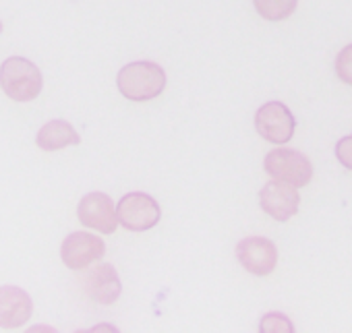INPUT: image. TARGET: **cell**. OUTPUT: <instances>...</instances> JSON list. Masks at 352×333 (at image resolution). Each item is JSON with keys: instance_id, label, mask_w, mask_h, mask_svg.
Listing matches in <instances>:
<instances>
[{"instance_id": "cell-1", "label": "cell", "mask_w": 352, "mask_h": 333, "mask_svg": "<svg viewBox=\"0 0 352 333\" xmlns=\"http://www.w3.org/2000/svg\"><path fill=\"white\" fill-rule=\"evenodd\" d=\"M118 91L131 102H149L166 89V73L160 65L137 60L122 67L116 75Z\"/></svg>"}, {"instance_id": "cell-2", "label": "cell", "mask_w": 352, "mask_h": 333, "mask_svg": "<svg viewBox=\"0 0 352 333\" xmlns=\"http://www.w3.org/2000/svg\"><path fill=\"white\" fill-rule=\"evenodd\" d=\"M44 85L40 69L21 56H11L0 67V87L15 102H32Z\"/></svg>"}, {"instance_id": "cell-3", "label": "cell", "mask_w": 352, "mask_h": 333, "mask_svg": "<svg viewBox=\"0 0 352 333\" xmlns=\"http://www.w3.org/2000/svg\"><path fill=\"white\" fill-rule=\"evenodd\" d=\"M263 168L272 179L294 185L298 189L307 187L313 179L311 159L296 149H272L263 159Z\"/></svg>"}, {"instance_id": "cell-4", "label": "cell", "mask_w": 352, "mask_h": 333, "mask_svg": "<svg viewBox=\"0 0 352 333\" xmlns=\"http://www.w3.org/2000/svg\"><path fill=\"white\" fill-rule=\"evenodd\" d=\"M116 214H118L120 226L131 232L151 230L162 218V209H160L157 201L147 193L124 195L116 205Z\"/></svg>"}, {"instance_id": "cell-5", "label": "cell", "mask_w": 352, "mask_h": 333, "mask_svg": "<svg viewBox=\"0 0 352 333\" xmlns=\"http://www.w3.org/2000/svg\"><path fill=\"white\" fill-rule=\"evenodd\" d=\"M296 128V120L282 102H267L255 112V130L274 145H286Z\"/></svg>"}, {"instance_id": "cell-6", "label": "cell", "mask_w": 352, "mask_h": 333, "mask_svg": "<svg viewBox=\"0 0 352 333\" xmlns=\"http://www.w3.org/2000/svg\"><path fill=\"white\" fill-rule=\"evenodd\" d=\"M104 253H106L104 240L89 232H73L63 240L60 246V259L73 271L87 269L91 263L100 261Z\"/></svg>"}, {"instance_id": "cell-7", "label": "cell", "mask_w": 352, "mask_h": 333, "mask_svg": "<svg viewBox=\"0 0 352 333\" xmlns=\"http://www.w3.org/2000/svg\"><path fill=\"white\" fill-rule=\"evenodd\" d=\"M236 259L245 271L265 277L278 265V249L265 236H249L236 244Z\"/></svg>"}, {"instance_id": "cell-8", "label": "cell", "mask_w": 352, "mask_h": 333, "mask_svg": "<svg viewBox=\"0 0 352 333\" xmlns=\"http://www.w3.org/2000/svg\"><path fill=\"white\" fill-rule=\"evenodd\" d=\"M259 203H261V209L276 222H288L292 216H296L300 207L298 187L272 179V183H267L261 189Z\"/></svg>"}, {"instance_id": "cell-9", "label": "cell", "mask_w": 352, "mask_h": 333, "mask_svg": "<svg viewBox=\"0 0 352 333\" xmlns=\"http://www.w3.org/2000/svg\"><path fill=\"white\" fill-rule=\"evenodd\" d=\"M79 222L102 234H112L118 228V214L112 199L106 193H89L79 201L77 207Z\"/></svg>"}, {"instance_id": "cell-10", "label": "cell", "mask_w": 352, "mask_h": 333, "mask_svg": "<svg viewBox=\"0 0 352 333\" xmlns=\"http://www.w3.org/2000/svg\"><path fill=\"white\" fill-rule=\"evenodd\" d=\"M83 290L85 294L98 302V304H104V306H110L118 300L120 292H122V284H120V277L116 273V269L108 263H102V265H96L91 267L83 279Z\"/></svg>"}, {"instance_id": "cell-11", "label": "cell", "mask_w": 352, "mask_h": 333, "mask_svg": "<svg viewBox=\"0 0 352 333\" xmlns=\"http://www.w3.org/2000/svg\"><path fill=\"white\" fill-rule=\"evenodd\" d=\"M34 312L32 296L17 286L0 288V327L17 329L30 321Z\"/></svg>"}, {"instance_id": "cell-12", "label": "cell", "mask_w": 352, "mask_h": 333, "mask_svg": "<svg viewBox=\"0 0 352 333\" xmlns=\"http://www.w3.org/2000/svg\"><path fill=\"white\" fill-rule=\"evenodd\" d=\"M36 143L42 151H58V149H65V147H71V145H79L81 143V137L79 133L75 130V126L67 120H50L46 122L38 137H36Z\"/></svg>"}, {"instance_id": "cell-13", "label": "cell", "mask_w": 352, "mask_h": 333, "mask_svg": "<svg viewBox=\"0 0 352 333\" xmlns=\"http://www.w3.org/2000/svg\"><path fill=\"white\" fill-rule=\"evenodd\" d=\"M253 5L265 21H284L296 11L298 0H253Z\"/></svg>"}, {"instance_id": "cell-14", "label": "cell", "mask_w": 352, "mask_h": 333, "mask_svg": "<svg viewBox=\"0 0 352 333\" xmlns=\"http://www.w3.org/2000/svg\"><path fill=\"white\" fill-rule=\"evenodd\" d=\"M336 75L342 83L352 85V44L342 48L336 56Z\"/></svg>"}, {"instance_id": "cell-15", "label": "cell", "mask_w": 352, "mask_h": 333, "mask_svg": "<svg viewBox=\"0 0 352 333\" xmlns=\"http://www.w3.org/2000/svg\"><path fill=\"white\" fill-rule=\"evenodd\" d=\"M259 331H294V325H292V321L286 317V314H282V312H267V314H263V319H261V323H259Z\"/></svg>"}, {"instance_id": "cell-16", "label": "cell", "mask_w": 352, "mask_h": 333, "mask_svg": "<svg viewBox=\"0 0 352 333\" xmlns=\"http://www.w3.org/2000/svg\"><path fill=\"white\" fill-rule=\"evenodd\" d=\"M336 157H338V161L344 165L346 170L352 172V135L350 137H342L336 143Z\"/></svg>"}, {"instance_id": "cell-17", "label": "cell", "mask_w": 352, "mask_h": 333, "mask_svg": "<svg viewBox=\"0 0 352 333\" xmlns=\"http://www.w3.org/2000/svg\"><path fill=\"white\" fill-rule=\"evenodd\" d=\"M0 34H3V21H0Z\"/></svg>"}]
</instances>
